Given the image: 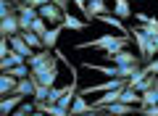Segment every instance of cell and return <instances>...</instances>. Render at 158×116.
I'll return each mask as SVG.
<instances>
[{
    "label": "cell",
    "instance_id": "obj_6",
    "mask_svg": "<svg viewBox=\"0 0 158 116\" xmlns=\"http://www.w3.org/2000/svg\"><path fill=\"white\" fill-rule=\"evenodd\" d=\"M63 29H66L63 24H58V27H50V29H48V34L42 37V42H45V50H56V48H58V37L63 34Z\"/></svg>",
    "mask_w": 158,
    "mask_h": 116
},
{
    "label": "cell",
    "instance_id": "obj_20",
    "mask_svg": "<svg viewBox=\"0 0 158 116\" xmlns=\"http://www.w3.org/2000/svg\"><path fill=\"white\" fill-rule=\"evenodd\" d=\"M82 116H108L106 111H87V114H82Z\"/></svg>",
    "mask_w": 158,
    "mask_h": 116
},
{
    "label": "cell",
    "instance_id": "obj_16",
    "mask_svg": "<svg viewBox=\"0 0 158 116\" xmlns=\"http://www.w3.org/2000/svg\"><path fill=\"white\" fill-rule=\"evenodd\" d=\"M48 29H50V24H48L42 16H37V19H34V24H32V32H34V34L45 37V34H48Z\"/></svg>",
    "mask_w": 158,
    "mask_h": 116
},
{
    "label": "cell",
    "instance_id": "obj_11",
    "mask_svg": "<svg viewBox=\"0 0 158 116\" xmlns=\"http://www.w3.org/2000/svg\"><path fill=\"white\" fill-rule=\"evenodd\" d=\"M34 87H37V84H34V79H32V77L19 79V82H16V92H19V95H24V98H34Z\"/></svg>",
    "mask_w": 158,
    "mask_h": 116
},
{
    "label": "cell",
    "instance_id": "obj_14",
    "mask_svg": "<svg viewBox=\"0 0 158 116\" xmlns=\"http://www.w3.org/2000/svg\"><path fill=\"white\" fill-rule=\"evenodd\" d=\"M21 37H24V42H27L29 48H34V50H45V42H42V37H40V34H34L32 29L21 32Z\"/></svg>",
    "mask_w": 158,
    "mask_h": 116
},
{
    "label": "cell",
    "instance_id": "obj_1",
    "mask_svg": "<svg viewBox=\"0 0 158 116\" xmlns=\"http://www.w3.org/2000/svg\"><path fill=\"white\" fill-rule=\"evenodd\" d=\"M106 61H111V66H129V63H142V58L137 53H132L129 48L118 50V53H103Z\"/></svg>",
    "mask_w": 158,
    "mask_h": 116
},
{
    "label": "cell",
    "instance_id": "obj_13",
    "mask_svg": "<svg viewBox=\"0 0 158 116\" xmlns=\"http://www.w3.org/2000/svg\"><path fill=\"white\" fill-rule=\"evenodd\" d=\"M53 69H58V61H56V55H53V58H48L45 63H40V66H32V77L37 79V77H42V74L53 71Z\"/></svg>",
    "mask_w": 158,
    "mask_h": 116
},
{
    "label": "cell",
    "instance_id": "obj_2",
    "mask_svg": "<svg viewBox=\"0 0 158 116\" xmlns=\"http://www.w3.org/2000/svg\"><path fill=\"white\" fill-rule=\"evenodd\" d=\"M124 84H127V79H108V82H100V84H90V87L79 90V92L82 95H103V92H111L116 87H124Z\"/></svg>",
    "mask_w": 158,
    "mask_h": 116
},
{
    "label": "cell",
    "instance_id": "obj_5",
    "mask_svg": "<svg viewBox=\"0 0 158 116\" xmlns=\"http://www.w3.org/2000/svg\"><path fill=\"white\" fill-rule=\"evenodd\" d=\"M24 100H27V98H24V95H19V92L3 98V100H0V116H11L13 111H19V105H21Z\"/></svg>",
    "mask_w": 158,
    "mask_h": 116
},
{
    "label": "cell",
    "instance_id": "obj_19",
    "mask_svg": "<svg viewBox=\"0 0 158 116\" xmlns=\"http://www.w3.org/2000/svg\"><path fill=\"white\" fill-rule=\"evenodd\" d=\"M53 3H56V6L61 8L63 13H69V3H71V0H53Z\"/></svg>",
    "mask_w": 158,
    "mask_h": 116
},
{
    "label": "cell",
    "instance_id": "obj_17",
    "mask_svg": "<svg viewBox=\"0 0 158 116\" xmlns=\"http://www.w3.org/2000/svg\"><path fill=\"white\" fill-rule=\"evenodd\" d=\"M48 95H50V87H48V84H37L32 100H48Z\"/></svg>",
    "mask_w": 158,
    "mask_h": 116
},
{
    "label": "cell",
    "instance_id": "obj_15",
    "mask_svg": "<svg viewBox=\"0 0 158 116\" xmlns=\"http://www.w3.org/2000/svg\"><path fill=\"white\" fill-rule=\"evenodd\" d=\"M48 58H53V53H50V50H37V53H34L27 63H29V69H32V66H40V63H45Z\"/></svg>",
    "mask_w": 158,
    "mask_h": 116
},
{
    "label": "cell",
    "instance_id": "obj_8",
    "mask_svg": "<svg viewBox=\"0 0 158 116\" xmlns=\"http://www.w3.org/2000/svg\"><path fill=\"white\" fill-rule=\"evenodd\" d=\"M63 27L71 29V32H85V29L90 27V21H87V19H79V16H71V13H66V16H63Z\"/></svg>",
    "mask_w": 158,
    "mask_h": 116
},
{
    "label": "cell",
    "instance_id": "obj_12",
    "mask_svg": "<svg viewBox=\"0 0 158 116\" xmlns=\"http://www.w3.org/2000/svg\"><path fill=\"white\" fill-rule=\"evenodd\" d=\"M135 19H137V24H140V27H148V29H153V32L158 34V19H156V16L137 11V13H135Z\"/></svg>",
    "mask_w": 158,
    "mask_h": 116
},
{
    "label": "cell",
    "instance_id": "obj_9",
    "mask_svg": "<svg viewBox=\"0 0 158 116\" xmlns=\"http://www.w3.org/2000/svg\"><path fill=\"white\" fill-rule=\"evenodd\" d=\"M16 82H19V79H13L11 74H0V95H3V98L13 95V92H16Z\"/></svg>",
    "mask_w": 158,
    "mask_h": 116
},
{
    "label": "cell",
    "instance_id": "obj_22",
    "mask_svg": "<svg viewBox=\"0 0 158 116\" xmlns=\"http://www.w3.org/2000/svg\"><path fill=\"white\" fill-rule=\"evenodd\" d=\"M153 48H156V50H158V37H153Z\"/></svg>",
    "mask_w": 158,
    "mask_h": 116
},
{
    "label": "cell",
    "instance_id": "obj_10",
    "mask_svg": "<svg viewBox=\"0 0 158 116\" xmlns=\"http://www.w3.org/2000/svg\"><path fill=\"white\" fill-rule=\"evenodd\" d=\"M111 3H113V16H118L121 21L129 19V16H135L132 8H129V0H111Z\"/></svg>",
    "mask_w": 158,
    "mask_h": 116
},
{
    "label": "cell",
    "instance_id": "obj_4",
    "mask_svg": "<svg viewBox=\"0 0 158 116\" xmlns=\"http://www.w3.org/2000/svg\"><path fill=\"white\" fill-rule=\"evenodd\" d=\"M106 13H113L111 8H108V0H90V3H87V21H95V19H100V16H106Z\"/></svg>",
    "mask_w": 158,
    "mask_h": 116
},
{
    "label": "cell",
    "instance_id": "obj_7",
    "mask_svg": "<svg viewBox=\"0 0 158 116\" xmlns=\"http://www.w3.org/2000/svg\"><path fill=\"white\" fill-rule=\"evenodd\" d=\"M21 63H27V58H24L21 53H16V50L11 48V53L0 61V71H8V69H13V66H21Z\"/></svg>",
    "mask_w": 158,
    "mask_h": 116
},
{
    "label": "cell",
    "instance_id": "obj_21",
    "mask_svg": "<svg viewBox=\"0 0 158 116\" xmlns=\"http://www.w3.org/2000/svg\"><path fill=\"white\" fill-rule=\"evenodd\" d=\"M11 116H32V114H27V111H21V108H19V111H13Z\"/></svg>",
    "mask_w": 158,
    "mask_h": 116
},
{
    "label": "cell",
    "instance_id": "obj_23",
    "mask_svg": "<svg viewBox=\"0 0 158 116\" xmlns=\"http://www.w3.org/2000/svg\"><path fill=\"white\" fill-rule=\"evenodd\" d=\"M135 116H137V114H135Z\"/></svg>",
    "mask_w": 158,
    "mask_h": 116
},
{
    "label": "cell",
    "instance_id": "obj_3",
    "mask_svg": "<svg viewBox=\"0 0 158 116\" xmlns=\"http://www.w3.org/2000/svg\"><path fill=\"white\" fill-rule=\"evenodd\" d=\"M40 16L45 19V21L50 24V27H58V24H63V16H66V13H63L61 8L56 6V3H48V6H42V8H40Z\"/></svg>",
    "mask_w": 158,
    "mask_h": 116
},
{
    "label": "cell",
    "instance_id": "obj_18",
    "mask_svg": "<svg viewBox=\"0 0 158 116\" xmlns=\"http://www.w3.org/2000/svg\"><path fill=\"white\" fill-rule=\"evenodd\" d=\"M71 3H74V6H77L82 13H87V3H90V0H71Z\"/></svg>",
    "mask_w": 158,
    "mask_h": 116
}]
</instances>
